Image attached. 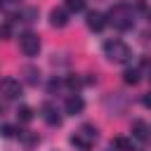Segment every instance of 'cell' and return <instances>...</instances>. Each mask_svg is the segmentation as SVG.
I'll list each match as a JSON object with an SVG mask.
<instances>
[{
  "label": "cell",
  "mask_w": 151,
  "mask_h": 151,
  "mask_svg": "<svg viewBox=\"0 0 151 151\" xmlns=\"http://www.w3.org/2000/svg\"><path fill=\"white\" fill-rule=\"evenodd\" d=\"M132 134H134L137 139H146V137H149L146 123H144V120H134V123H132Z\"/></svg>",
  "instance_id": "obj_10"
},
{
  "label": "cell",
  "mask_w": 151,
  "mask_h": 151,
  "mask_svg": "<svg viewBox=\"0 0 151 151\" xmlns=\"http://www.w3.org/2000/svg\"><path fill=\"white\" fill-rule=\"evenodd\" d=\"M123 80H125L127 85H137V83H139V71H137V68H125Z\"/></svg>",
  "instance_id": "obj_13"
},
{
  "label": "cell",
  "mask_w": 151,
  "mask_h": 151,
  "mask_svg": "<svg viewBox=\"0 0 151 151\" xmlns=\"http://www.w3.org/2000/svg\"><path fill=\"white\" fill-rule=\"evenodd\" d=\"M14 134H17V127H14V125H7V123L0 125V137L9 139V137H14Z\"/></svg>",
  "instance_id": "obj_16"
},
{
  "label": "cell",
  "mask_w": 151,
  "mask_h": 151,
  "mask_svg": "<svg viewBox=\"0 0 151 151\" xmlns=\"http://www.w3.org/2000/svg\"><path fill=\"white\" fill-rule=\"evenodd\" d=\"M0 113H2V106H0Z\"/></svg>",
  "instance_id": "obj_20"
},
{
  "label": "cell",
  "mask_w": 151,
  "mask_h": 151,
  "mask_svg": "<svg viewBox=\"0 0 151 151\" xmlns=\"http://www.w3.org/2000/svg\"><path fill=\"white\" fill-rule=\"evenodd\" d=\"M0 38H5V40L9 38V26H7V24H5V26H0Z\"/></svg>",
  "instance_id": "obj_17"
},
{
  "label": "cell",
  "mask_w": 151,
  "mask_h": 151,
  "mask_svg": "<svg viewBox=\"0 0 151 151\" xmlns=\"http://www.w3.org/2000/svg\"><path fill=\"white\" fill-rule=\"evenodd\" d=\"M17 118H19L21 123H31V120H33V109H31V106H19Z\"/></svg>",
  "instance_id": "obj_14"
},
{
  "label": "cell",
  "mask_w": 151,
  "mask_h": 151,
  "mask_svg": "<svg viewBox=\"0 0 151 151\" xmlns=\"http://www.w3.org/2000/svg\"><path fill=\"white\" fill-rule=\"evenodd\" d=\"M50 24H52L54 28H64V26L68 24L66 9H52V12H50Z\"/></svg>",
  "instance_id": "obj_9"
},
{
  "label": "cell",
  "mask_w": 151,
  "mask_h": 151,
  "mask_svg": "<svg viewBox=\"0 0 151 151\" xmlns=\"http://www.w3.org/2000/svg\"><path fill=\"white\" fill-rule=\"evenodd\" d=\"M94 139H97V127L90 125V123H85V125H80V130L71 137V144L78 146V149H83V151H87V149L94 144Z\"/></svg>",
  "instance_id": "obj_3"
},
{
  "label": "cell",
  "mask_w": 151,
  "mask_h": 151,
  "mask_svg": "<svg viewBox=\"0 0 151 151\" xmlns=\"http://www.w3.org/2000/svg\"><path fill=\"white\" fill-rule=\"evenodd\" d=\"M64 109H66V113H68V116H78V113H83L85 101H83V97H80V94H71V97H66Z\"/></svg>",
  "instance_id": "obj_6"
},
{
  "label": "cell",
  "mask_w": 151,
  "mask_h": 151,
  "mask_svg": "<svg viewBox=\"0 0 151 151\" xmlns=\"http://www.w3.org/2000/svg\"><path fill=\"white\" fill-rule=\"evenodd\" d=\"M144 106H146V109H151V92H149V94H144Z\"/></svg>",
  "instance_id": "obj_18"
},
{
  "label": "cell",
  "mask_w": 151,
  "mask_h": 151,
  "mask_svg": "<svg viewBox=\"0 0 151 151\" xmlns=\"http://www.w3.org/2000/svg\"><path fill=\"white\" fill-rule=\"evenodd\" d=\"M111 149H116V151H132V144H130V139H125V137H113Z\"/></svg>",
  "instance_id": "obj_12"
},
{
  "label": "cell",
  "mask_w": 151,
  "mask_h": 151,
  "mask_svg": "<svg viewBox=\"0 0 151 151\" xmlns=\"http://www.w3.org/2000/svg\"><path fill=\"white\" fill-rule=\"evenodd\" d=\"M109 24H113L118 31H127V28H132V24H134V17H132V9L127 7V5H113L111 7V12H109Z\"/></svg>",
  "instance_id": "obj_2"
},
{
  "label": "cell",
  "mask_w": 151,
  "mask_h": 151,
  "mask_svg": "<svg viewBox=\"0 0 151 151\" xmlns=\"http://www.w3.org/2000/svg\"><path fill=\"white\" fill-rule=\"evenodd\" d=\"M21 73H24V78H26V83H28V85H35V83L40 80V73H38V68H35V66H26Z\"/></svg>",
  "instance_id": "obj_11"
},
{
  "label": "cell",
  "mask_w": 151,
  "mask_h": 151,
  "mask_svg": "<svg viewBox=\"0 0 151 151\" xmlns=\"http://www.w3.org/2000/svg\"><path fill=\"white\" fill-rule=\"evenodd\" d=\"M42 118H45L47 125H59L61 123V116H59V111L52 104H42Z\"/></svg>",
  "instance_id": "obj_8"
},
{
  "label": "cell",
  "mask_w": 151,
  "mask_h": 151,
  "mask_svg": "<svg viewBox=\"0 0 151 151\" xmlns=\"http://www.w3.org/2000/svg\"><path fill=\"white\" fill-rule=\"evenodd\" d=\"M106 24H109L106 14H101V12H90L87 14V28L90 31H101Z\"/></svg>",
  "instance_id": "obj_7"
},
{
  "label": "cell",
  "mask_w": 151,
  "mask_h": 151,
  "mask_svg": "<svg viewBox=\"0 0 151 151\" xmlns=\"http://www.w3.org/2000/svg\"><path fill=\"white\" fill-rule=\"evenodd\" d=\"M2 5H5V0H0V7H2Z\"/></svg>",
  "instance_id": "obj_19"
},
{
  "label": "cell",
  "mask_w": 151,
  "mask_h": 151,
  "mask_svg": "<svg viewBox=\"0 0 151 151\" xmlns=\"http://www.w3.org/2000/svg\"><path fill=\"white\" fill-rule=\"evenodd\" d=\"M104 54L109 61L113 64H127L132 59V50L123 42V40H106L104 42Z\"/></svg>",
  "instance_id": "obj_1"
},
{
  "label": "cell",
  "mask_w": 151,
  "mask_h": 151,
  "mask_svg": "<svg viewBox=\"0 0 151 151\" xmlns=\"http://www.w3.org/2000/svg\"><path fill=\"white\" fill-rule=\"evenodd\" d=\"M19 47H21V52H24L26 57H33V54H38V50H40V38H38L33 31H26V33L19 35Z\"/></svg>",
  "instance_id": "obj_4"
},
{
  "label": "cell",
  "mask_w": 151,
  "mask_h": 151,
  "mask_svg": "<svg viewBox=\"0 0 151 151\" xmlns=\"http://www.w3.org/2000/svg\"><path fill=\"white\" fill-rule=\"evenodd\" d=\"M0 94L5 99H17L21 97V83L17 78H2L0 80Z\"/></svg>",
  "instance_id": "obj_5"
},
{
  "label": "cell",
  "mask_w": 151,
  "mask_h": 151,
  "mask_svg": "<svg viewBox=\"0 0 151 151\" xmlns=\"http://www.w3.org/2000/svg\"><path fill=\"white\" fill-rule=\"evenodd\" d=\"M66 12H83L85 9V0H64Z\"/></svg>",
  "instance_id": "obj_15"
}]
</instances>
